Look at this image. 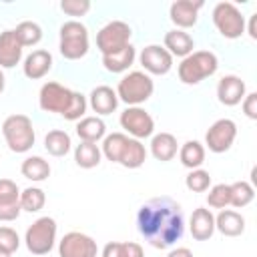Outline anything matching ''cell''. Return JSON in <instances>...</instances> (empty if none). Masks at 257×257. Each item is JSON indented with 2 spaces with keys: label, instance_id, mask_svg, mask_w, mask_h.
Instances as JSON below:
<instances>
[{
  "label": "cell",
  "instance_id": "cell-1",
  "mask_svg": "<svg viewBox=\"0 0 257 257\" xmlns=\"http://www.w3.org/2000/svg\"><path fill=\"white\" fill-rule=\"evenodd\" d=\"M137 229L155 249H169L185 233L183 207L171 197H153L141 205Z\"/></svg>",
  "mask_w": 257,
  "mask_h": 257
},
{
  "label": "cell",
  "instance_id": "cell-2",
  "mask_svg": "<svg viewBox=\"0 0 257 257\" xmlns=\"http://www.w3.org/2000/svg\"><path fill=\"white\" fill-rule=\"evenodd\" d=\"M219 68V58L211 50H193L189 56L181 58V64L177 66L179 80L183 84H199L201 80L213 76Z\"/></svg>",
  "mask_w": 257,
  "mask_h": 257
},
{
  "label": "cell",
  "instance_id": "cell-3",
  "mask_svg": "<svg viewBox=\"0 0 257 257\" xmlns=\"http://www.w3.org/2000/svg\"><path fill=\"white\" fill-rule=\"evenodd\" d=\"M116 96L118 100H122L128 106H141L143 102H147L153 92H155V82L153 78L143 72V70H131L126 72L118 84H116Z\"/></svg>",
  "mask_w": 257,
  "mask_h": 257
},
{
  "label": "cell",
  "instance_id": "cell-4",
  "mask_svg": "<svg viewBox=\"0 0 257 257\" xmlns=\"http://www.w3.org/2000/svg\"><path fill=\"white\" fill-rule=\"evenodd\" d=\"M2 137L12 153H28L34 147L36 133L32 120L26 114H10L2 122Z\"/></svg>",
  "mask_w": 257,
  "mask_h": 257
},
{
  "label": "cell",
  "instance_id": "cell-5",
  "mask_svg": "<svg viewBox=\"0 0 257 257\" xmlns=\"http://www.w3.org/2000/svg\"><path fill=\"white\" fill-rule=\"evenodd\" d=\"M58 50L66 60H78L88 52V30L78 20H68L60 26Z\"/></svg>",
  "mask_w": 257,
  "mask_h": 257
},
{
  "label": "cell",
  "instance_id": "cell-6",
  "mask_svg": "<svg viewBox=\"0 0 257 257\" xmlns=\"http://www.w3.org/2000/svg\"><path fill=\"white\" fill-rule=\"evenodd\" d=\"M56 221L52 217H38L32 225H28L26 233H24V243L26 249L32 255H46L52 251L54 243H56Z\"/></svg>",
  "mask_w": 257,
  "mask_h": 257
},
{
  "label": "cell",
  "instance_id": "cell-7",
  "mask_svg": "<svg viewBox=\"0 0 257 257\" xmlns=\"http://www.w3.org/2000/svg\"><path fill=\"white\" fill-rule=\"evenodd\" d=\"M211 18H213V24H215V28L219 30V34L223 38L237 40V38H241L245 34V26H247L245 24V16L231 2L215 4L213 12H211Z\"/></svg>",
  "mask_w": 257,
  "mask_h": 257
},
{
  "label": "cell",
  "instance_id": "cell-8",
  "mask_svg": "<svg viewBox=\"0 0 257 257\" xmlns=\"http://www.w3.org/2000/svg\"><path fill=\"white\" fill-rule=\"evenodd\" d=\"M133 28L122 20H110L96 32V48L100 54H114L131 44Z\"/></svg>",
  "mask_w": 257,
  "mask_h": 257
},
{
  "label": "cell",
  "instance_id": "cell-9",
  "mask_svg": "<svg viewBox=\"0 0 257 257\" xmlns=\"http://www.w3.org/2000/svg\"><path fill=\"white\" fill-rule=\"evenodd\" d=\"M72 94H74V90H70L68 86H64L60 82H54V80H48L40 86L38 106L44 112H56V114L62 116L66 112V108L70 106Z\"/></svg>",
  "mask_w": 257,
  "mask_h": 257
},
{
  "label": "cell",
  "instance_id": "cell-10",
  "mask_svg": "<svg viewBox=\"0 0 257 257\" xmlns=\"http://www.w3.org/2000/svg\"><path fill=\"white\" fill-rule=\"evenodd\" d=\"M120 126L128 133L131 139H149L155 133V120L143 106H126L118 116Z\"/></svg>",
  "mask_w": 257,
  "mask_h": 257
},
{
  "label": "cell",
  "instance_id": "cell-11",
  "mask_svg": "<svg viewBox=\"0 0 257 257\" xmlns=\"http://www.w3.org/2000/svg\"><path fill=\"white\" fill-rule=\"evenodd\" d=\"M237 139V124L231 118H219L215 120L207 133H205V145L211 153H227Z\"/></svg>",
  "mask_w": 257,
  "mask_h": 257
},
{
  "label": "cell",
  "instance_id": "cell-12",
  "mask_svg": "<svg viewBox=\"0 0 257 257\" xmlns=\"http://www.w3.org/2000/svg\"><path fill=\"white\" fill-rule=\"evenodd\" d=\"M96 241L80 231H68L58 241V257H96Z\"/></svg>",
  "mask_w": 257,
  "mask_h": 257
},
{
  "label": "cell",
  "instance_id": "cell-13",
  "mask_svg": "<svg viewBox=\"0 0 257 257\" xmlns=\"http://www.w3.org/2000/svg\"><path fill=\"white\" fill-rule=\"evenodd\" d=\"M139 62L147 74H157V76H163L173 68V56L161 44L145 46L139 54Z\"/></svg>",
  "mask_w": 257,
  "mask_h": 257
},
{
  "label": "cell",
  "instance_id": "cell-14",
  "mask_svg": "<svg viewBox=\"0 0 257 257\" xmlns=\"http://www.w3.org/2000/svg\"><path fill=\"white\" fill-rule=\"evenodd\" d=\"M22 213L20 207V189L10 179H0V221H16Z\"/></svg>",
  "mask_w": 257,
  "mask_h": 257
},
{
  "label": "cell",
  "instance_id": "cell-15",
  "mask_svg": "<svg viewBox=\"0 0 257 257\" xmlns=\"http://www.w3.org/2000/svg\"><path fill=\"white\" fill-rule=\"evenodd\" d=\"M247 94L245 80L237 74H225L217 82V100L225 106H237Z\"/></svg>",
  "mask_w": 257,
  "mask_h": 257
},
{
  "label": "cell",
  "instance_id": "cell-16",
  "mask_svg": "<svg viewBox=\"0 0 257 257\" xmlns=\"http://www.w3.org/2000/svg\"><path fill=\"white\" fill-rule=\"evenodd\" d=\"M203 8V2H193V0H177L169 8V18L177 26V30L193 28L199 20V10Z\"/></svg>",
  "mask_w": 257,
  "mask_h": 257
},
{
  "label": "cell",
  "instance_id": "cell-17",
  "mask_svg": "<svg viewBox=\"0 0 257 257\" xmlns=\"http://www.w3.org/2000/svg\"><path fill=\"white\" fill-rule=\"evenodd\" d=\"M52 54L44 48H38V50H32L26 58H24V64H22V72L26 78L30 80H38V78H44L50 68H52Z\"/></svg>",
  "mask_w": 257,
  "mask_h": 257
},
{
  "label": "cell",
  "instance_id": "cell-18",
  "mask_svg": "<svg viewBox=\"0 0 257 257\" xmlns=\"http://www.w3.org/2000/svg\"><path fill=\"white\" fill-rule=\"evenodd\" d=\"M189 231L195 241H209L215 233V215L207 207H197L189 219Z\"/></svg>",
  "mask_w": 257,
  "mask_h": 257
},
{
  "label": "cell",
  "instance_id": "cell-19",
  "mask_svg": "<svg viewBox=\"0 0 257 257\" xmlns=\"http://www.w3.org/2000/svg\"><path fill=\"white\" fill-rule=\"evenodd\" d=\"M86 102H88V106L96 112V116H104V114H110V112L116 110V106H118V96H116V92H114L110 86L100 84V86H96V88L90 90Z\"/></svg>",
  "mask_w": 257,
  "mask_h": 257
},
{
  "label": "cell",
  "instance_id": "cell-20",
  "mask_svg": "<svg viewBox=\"0 0 257 257\" xmlns=\"http://www.w3.org/2000/svg\"><path fill=\"white\" fill-rule=\"evenodd\" d=\"M22 44L18 42L14 30L0 32V68H14L22 60Z\"/></svg>",
  "mask_w": 257,
  "mask_h": 257
},
{
  "label": "cell",
  "instance_id": "cell-21",
  "mask_svg": "<svg viewBox=\"0 0 257 257\" xmlns=\"http://www.w3.org/2000/svg\"><path fill=\"white\" fill-rule=\"evenodd\" d=\"M163 42H165V44H163L165 50H167L171 56H179V58L189 56V54L193 52V48H195V40H193V36H191L189 32H185V30H177V28L169 30V32L165 34Z\"/></svg>",
  "mask_w": 257,
  "mask_h": 257
},
{
  "label": "cell",
  "instance_id": "cell-22",
  "mask_svg": "<svg viewBox=\"0 0 257 257\" xmlns=\"http://www.w3.org/2000/svg\"><path fill=\"white\" fill-rule=\"evenodd\" d=\"M215 231L225 237H239L245 231V219L241 213L233 209H221L215 217Z\"/></svg>",
  "mask_w": 257,
  "mask_h": 257
},
{
  "label": "cell",
  "instance_id": "cell-23",
  "mask_svg": "<svg viewBox=\"0 0 257 257\" xmlns=\"http://www.w3.org/2000/svg\"><path fill=\"white\" fill-rule=\"evenodd\" d=\"M179 153V145H177V139L175 135L171 133H157L151 137V155L161 161V163H167V161H173Z\"/></svg>",
  "mask_w": 257,
  "mask_h": 257
},
{
  "label": "cell",
  "instance_id": "cell-24",
  "mask_svg": "<svg viewBox=\"0 0 257 257\" xmlns=\"http://www.w3.org/2000/svg\"><path fill=\"white\" fill-rule=\"evenodd\" d=\"M137 58V48L133 44L124 46L122 50L114 52V54H104L102 56V66L106 72H112V74H120V72H126L133 62Z\"/></svg>",
  "mask_w": 257,
  "mask_h": 257
},
{
  "label": "cell",
  "instance_id": "cell-25",
  "mask_svg": "<svg viewBox=\"0 0 257 257\" xmlns=\"http://www.w3.org/2000/svg\"><path fill=\"white\" fill-rule=\"evenodd\" d=\"M76 135L84 143H98L106 137V124L100 116H82L76 122Z\"/></svg>",
  "mask_w": 257,
  "mask_h": 257
},
{
  "label": "cell",
  "instance_id": "cell-26",
  "mask_svg": "<svg viewBox=\"0 0 257 257\" xmlns=\"http://www.w3.org/2000/svg\"><path fill=\"white\" fill-rule=\"evenodd\" d=\"M20 173L24 179L32 181V183H42L50 177V165L46 159L34 155V157H26L20 165Z\"/></svg>",
  "mask_w": 257,
  "mask_h": 257
},
{
  "label": "cell",
  "instance_id": "cell-27",
  "mask_svg": "<svg viewBox=\"0 0 257 257\" xmlns=\"http://www.w3.org/2000/svg\"><path fill=\"white\" fill-rule=\"evenodd\" d=\"M147 161V149L141 141L137 139H131L126 141L122 153H120V159H118V165H122L124 169H139L143 167Z\"/></svg>",
  "mask_w": 257,
  "mask_h": 257
},
{
  "label": "cell",
  "instance_id": "cell-28",
  "mask_svg": "<svg viewBox=\"0 0 257 257\" xmlns=\"http://www.w3.org/2000/svg\"><path fill=\"white\" fill-rule=\"evenodd\" d=\"M100 159H102V153H100V147L96 143L80 141L74 147V163L80 169H94L100 165Z\"/></svg>",
  "mask_w": 257,
  "mask_h": 257
},
{
  "label": "cell",
  "instance_id": "cell-29",
  "mask_svg": "<svg viewBox=\"0 0 257 257\" xmlns=\"http://www.w3.org/2000/svg\"><path fill=\"white\" fill-rule=\"evenodd\" d=\"M70 147H72V141H70V135L66 131L52 128L44 137V149L52 157H64V155H68L70 153Z\"/></svg>",
  "mask_w": 257,
  "mask_h": 257
},
{
  "label": "cell",
  "instance_id": "cell-30",
  "mask_svg": "<svg viewBox=\"0 0 257 257\" xmlns=\"http://www.w3.org/2000/svg\"><path fill=\"white\" fill-rule=\"evenodd\" d=\"M179 161L183 167L187 169H201V165L205 163V147L199 141H187L183 143V147L179 149Z\"/></svg>",
  "mask_w": 257,
  "mask_h": 257
},
{
  "label": "cell",
  "instance_id": "cell-31",
  "mask_svg": "<svg viewBox=\"0 0 257 257\" xmlns=\"http://www.w3.org/2000/svg\"><path fill=\"white\" fill-rule=\"evenodd\" d=\"M126 141H128V137H126L124 133H110V135H106V137L102 139V145H100L102 157H104L106 161H110V163H118L120 153H122Z\"/></svg>",
  "mask_w": 257,
  "mask_h": 257
},
{
  "label": "cell",
  "instance_id": "cell-32",
  "mask_svg": "<svg viewBox=\"0 0 257 257\" xmlns=\"http://www.w3.org/2000/svg\"><path fill=\"white\" fill-rule=\"evenodd\" d=\"M14 34L18 38V42L22 44V48L26 46H36L42 40V28L40 24L32 22V20H24L14 28Z\"/></svg>",
  "mask_w": 257,
  "mask_h": 257
},
{
  "label": "cell",
  "instance_id": "cell-33",
  "mask_svg": "<svg viewBox=\"0 0 257 257\" xmlns=\"http://www.w3.org/2000/svg\"><path fill=\"white\" fill-rule=\"evenodd\" d=\"M46 203V195L40 187H26L20 191V207L26 213H38Z\"/></svg>",
  "mask_w": 257,
  "mask_h": 257
},
{
  "label": "cell",
  "instance_id": "cell-34",
  "mask_svg": "<svg viewBox=\"0 0 257 257\" xmlns=\"http://www.w3.org/2000/svg\"><path fill=\"white\" fill-rule=\"evenodd\" d=\"M229 189H231V205L237 209L247 207L255 199V189L247 181H235L229 185Z\"/></svg>",
  "mask_w": 257,
  "mask_h": 257
},
{
  "label": "cell",
  "instance_id": "cell-35",
  "mask_svg": "<svg viewBox=\"0 0 257 257\" xmlns=\"http://www.w3.org/2000/svg\"><path fill=\"white\" fill-rule=\"evenodd\" d=\"M207 205H209L211 209H227V207L231 205V189H229V185L219 183V185L209 187Z\"/></svg>",
  "mask_w": 257,
  "mask_h": 257
},
{
  "label": "cell",
  "instance_id": "cell-36",
  "mask_svg": "<svg viewBox=\"0 0 257 257\" xmlns=\"http://www.w3.org/2000/svg\"><path fill=\"white\" fill-rule=\"evenodd\" d=\"M185 187L189 191H193V193H205V191H209V187H211V175H209V171H205V169H193L185 177Z\"/></svg>",
  "mask_w": 257,
  "mask_h": 257
},
{
  "label": "cell",
  "instance_id": "cell-37",
  "mask_svg": "<svg viewBox=\"0 0 257 257\" xmlns=\"http://www.w3.org/2000/svg\"><path fill=\"white\" fill-rule=\"evenodd\" d=\"M86 108H88V102H86V96L82 94V92H76L74 90V94H72V100H70V106L66 108V112L62 114L66 120H80L82 116H84V112H86Z\"/></svg>",
  "mask_w": 257,
  "mask_h": 257
},
{
  "label": "cell",
  "instance_id": "cell-38",
  "mask_svg": "<svg viewBox=\"0 0 257 257\" xmlns=\"http://www.w3.org/2000/svg\"><path fill=\"white\" fill-rule=\"evenodd\" d=\"M20 247V237L12 227H0V249L6 253H14Z\"/></svg>",
  "mask_w": 257,
  "mask_h": 257
},
{
  "label": "cell",
  "instance_id": "cell-39",
  "mask_svg": "<svg viewBox=\"0 0 257 257\" xmlns=\"http://www.w3.org/2000/svg\"><path fill=\"white\" fill-rule=\"evenodd\" d=\"M60 10L68 16H84L90 10V2L88 0H62Z\"/></svg>",
  "mask_w": 257,
  "mask_h": 257
},
{
  "label": "cell",
  "instance_id": "cell-40",
  "mask_svg": "<svg viewBox=\"0 0 257 257\" xmlns=\"http://www.w3.org/2000/svg\"><path fill=\"white\" fill-rule=\"evenodd\" d=\"M241 106L247 118L257 120V92H247L245 98L241 100Z\"/></svg>",
  "mask_w": 257,
  "mask_h": 257
},
{
  "label": "cell",
  "instance_id": "cell-41",
  "mask_svg": "<svg viewBox=\"0 0 257 257\" xmlns=\"http://www.w3.org/2000/svg\"><path fill=\"white\" fill-rule=\"evenodd\" d=\"M102 257H126V241H108L102 247Z\"/></svg>",
  "mask_w": 257,
  "mask_h": 257
},
{
  "label": "cell",
  "instance_id": "cell-42",
  "mask_svg": "<svg viewBox=\"0 0 257 257\" xmlns=\"http://www.w3.org/2000/svg\"><path fill=\"white\" fill-rule=\"evenodd\" d=\"M126 257H145V251L139 243L135 241H126Z\"/></svg>",
  "mask_w": 257,
  "mask_h": 257
},
{
  "label": "cell",
  "instance_id": "cell-43",
  "mask_svg": "<svg viewBox=\"0 0 257 257\" xmlns=\"http://www.w3.org/2000/svg\"><path fill=\"white\" fill-rule=\"evenodd\" d=\"M245 30L249 32V36L253 40H257V12L249 16V26H245Z\"/></svg>",
  "mask_w": 257,
  "mask_h": 257
},
{
  "label": "cell",
  "instance_id": "cell-44",
  "mask_svg": "<svg viewBox=\"0 0 257 257\" xmlns=\"http://www.w3.org/2000/svg\"><path fill=\"white\" fill-rule=\"evenodd\" d=\"M167 257H195V255L189 247H177V249H171Z\"/></svg>",
  "mask_w": 257,
  "mask_h": 257
},
{
  "label": "cell",
  "instance_id": "cell-45",
  "mask_svg": "<svg viewBox=\"0 0 257 257\" xmlns=\"http://www.w3.org/2000/svg\"><path fill=\"white\" fill-rule=\"evenodd\" d=\"M4 86H6V78H4V72L0 70V94L4 92Z\"/></svg>",
  "mask_w": 257,
  "mask_h": 257
},
{
  "label": "cell",
  "instance_id": "cell-46",
  "mask_svg": "<svg viewBox=\"0 0 257 257\" xmlns=\"http://www.w3.org/2000/svg\"><path fill=\"white\" fill-rule=\"evenodd\" d=\"M0 257H12V253H6V251L0 249Z\"/></svg>",
  "mask_w": 257,
  "mask_h": 257
}]
</instances>
